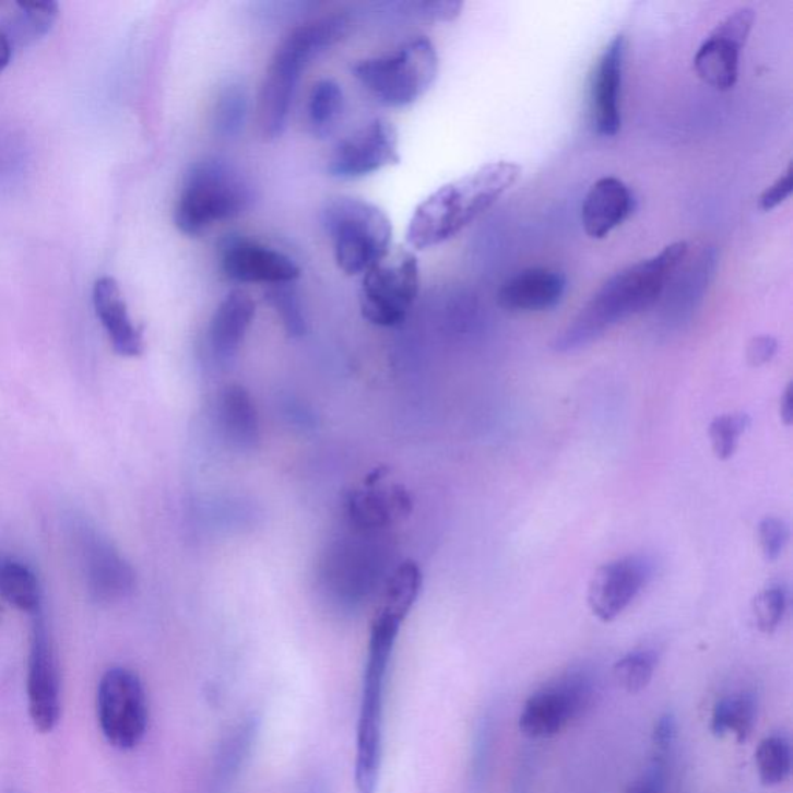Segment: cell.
<instances>
[{
	"mask_svg": "<svg viewBox=\"0 0 793 793\" xmlns=\"http://www.w3.org/2000/svg\"><path fill=\"white\" fill-rule=\"evenodd\" d=\"M687 256L688 244L679 240L663 248L661 253L613 274L565 331L555 336L552 350L558 354L585 350L615 326L651 309L679 272Z\"/></svg>",
	"mask_w": 793,
	"mask_h": 793,
	"instance_id": "cell-1",
	"label": "cell"
},
{
	"mask_svg": "<svg viewBox=\"0 0 793 793\" xmlns=\"http://www.w3.org/2000/svg\"><path fill=\"white\" fill-rule=\"evenodd\" d=\"M521 176L517 163H485L461 179L450 181L417 206L406 239L416 250L442 246L461 235L498 202Z\"/></svg>",
	"mask_w": 793,
	"mask_h": 793,
	"instance_id": "cell-2",
	"label": "cell"
},
{
	"mask_svg": "<svg viewBox=\"0 0 793 793\" xmlns=\"http://www.w3.org/2000/svg\"><path fill=\"white\" fill-rule=\"evenodd\" d=\"M350 28V17L333 14L299 25L281 40L267 67L256 105V123L262 139L283 135L304 70L339 44Z\"/></svg>",
	"mask_w": 793,
	"mask_h": 793,
	"instance_id": "cell-3",
	"label": "cell"
},
{
	"mask_svg": "<svg viewBox=\"0 0 793 793\" xmlns=\"http://www.w3.org/2000/svg\"><path fill=\"white\" fill-rule=\"evenodd\" d=\"M405 618L378 607L372 626L368 661L363 676L362 706L355 755V785L358 793H376L383 758L384 693L389 663Z\"/></svg>",
	"mask_w": 793,
	"mask_h": 793,
	"instance_id": "cell-4",
	"label": "cell"
},
{
	"mask_svg": "<svg viewBox=\"0 0 793 793\" xmlns=\"http://www.w3.org/2000/svg\"><path fill=\"white\" fill-rule=\"evenodd\" d=\"M253 202V189L232 163L203 158L185 174L174 209V224L185 236L198 237L214 225L246 213Z\"/></svg>",
	"mask_w": 793,
	"mask_h": 793,
	"instance_id": "cell-5",
	"label": "cell"
},
{
	"mask_svg": "<svg viewBox=\"0 0 793 793\" xmlns=\"http://www.w3.org/2000/svg\"><path fill=\"white\" fill-rule=\"evenodd\" d=\"M321 224L331 239L336 265L347 276L369 272L391 251V221L368 200L351 196L326 200Z\"/></svg>",
	"mask_w": 793,
	"mask_h": 793,
	"instance_id": "cell-6",
	"label": "cell"
},
{
	"mask_svg": "<svg viewBox=\"0 0 793 793\" xmlns=\"http://www.w3.org/2000/svg\"><path fill=\"white\" fill-rule=\"evenodd\" d=\"M439 55L435 44L416 36L389 54L352 66V75L378 103L388 107L414 105L435 84Z\"/></svg>",
	"mask_w": 793,
	"mask_h": 793,
	"instance_id": "cell-7",
	"label": "cell"
},
{
	"mask_svg": "<svg viewBox=\"0 0 793 793\" xmlns=\"http://www.w3.org/2000/svg\"><path fill=\"white\" fill-rule=\"evenodd\" d=\"M421 291V267L405 248L391 250L363 274L359 310L378 328H395L406 320Z\"/></svg>",
	"mask_w": 793,
	"mask_h": 793,
	"instance_id": "cell-8",
	"label": "cell"
},
{
	"mask_svg": "<svg viewBox=\"0 0 793 793\" xmlns=\"http://www.w3.org/2000/svg\"><path fill=\"white\" fill-rule=\"evenodd\" d=\"M96 717L110 746L120 750L139 746L150 722L142 679L123 666L107 670L96 689Z\"/></svg>",
	"mask_w": 793,
	"mask_h": 793,
	"instance_id": "cell-9",
	"label": "cell"
},
{
	"mask_svg": "<svg viewBox=\"0 0 793 793\" xmlns=\"http://www.w3.org/2000/svg\"><path fill=\"white\" fill-rule=\"evenodd\" d=\"M595 682L585 671H569L533 693L520 714V732L530 739L557 736L591 709Z\"/></svg>",
	"mask_w": 793,
	"mask_h": 793,
	"instance_id": "cell-10",
	"label": "cell"
},
{
	"mask_svg": "<svg viewBox=\"0 0 793 793\" xmlns=\"http://www.w3.org/2000/svg\"><path fill=\"white\" fill-rule=\"evenodd\" d=\"M27 696L35 729L40 733L54 732L61 718V677L54 639L40 611L33 618L29 637Z\"/></svg>",
	"mask_w": 793,
	"mask_h": 793,
	"instance_id": "cell-11",
	"label": "cell"
},
{
	"mask_svg": "<svg viewBox=\"0 0 793 793\" xmlns=\"http://www.w3.org/2000/svg\"><path fill=\"white\" fill-rule=\"evenodd\" d=\"M399 162V133L394 125L376 118L333 147L326 170L332 179L357 180Z\"/></svg>",
	"mask_w": 793,
	"mask_h": 793,
	"instance_id": "cell-12",
	"label": "cell"
},
{
	"mask_svg": "<svg viewBox=\"0 0 793 793\" xmlns=\"http://www.w3.org/2000/svg\"><path fill=\"white\" fill-rule=\"evenodd\" d=\"M654 576V563L644 555H626L596 569L588 588V605L603 624H611L632 605Z\"/></svg>",
	"mask_w": 793,
	"mask_h": 793,
	"instance_id": "cell-13",
	"label": "cell"
},
{
	"mask_svg": "<svg viewBox=\"0 0 793 793\" xmlns=\"http://www.w3.org/2000/svg\"><path fill=\"white\" fill-rule=\"evenodd\" d=\"M755 10L743 7L730 13L703 40L695 57V70L703 83L717 91L735 87L741 51L755 24Z\"/></svg>",
	"mask_w": 793,
	"mask_h": 793,
	"instance_id": "cell-14",
	"label": "cell"
},
{
	"mask_svg": "<svg viewBox=\"0 0 793 793\" xmlns=\"http://www.w3.org/2000/svg\"><path fill=\"white\" fill-rule=\"evenodd\" d=\"M221 270L239 284L287 285L301 276V269L283 251L248 237H228L221 246Z\"/></svg>",
	"mask_w": 793,
	"mask_h": 793,
	"instance_id": "cell-15",
	"label": "cell"
},
{
	"mask_svg": "<svg viewBox=\"0 0 793 793\" xmlns=\"http://www.w3.org/2000/svg\"><path fill=\"white\" fill-rule=\"evenodd\" d=\"M628 54V40L617 35L607 44L592 73L589 109L594 131L615 137L622 129V85Z\"/></svg>",
	"mask_w": 793,
	"mask_h": 793,
	"instance_id": "cell-16",
	"label": "cell"
},
{
	"mask_svg": "<svg viewBox=\"0 0 793 793\" xmlns=\"http://www.w3.org/2000/svg\"><path fill=\"white\" fill-rule=\"evenodd\" d=\"M83 555L88 592L95 602H120L132 594L137 583L135 572L107 541L87 536Z\"/></svg>",
	"mask_w": 793,
	"mask_h": 793,
	"instance_id": "cell-17",
	"label": "cell"
},
{
	"mask_svg": "<svg viewBox=\"0 0 793 793\" xmlns=\"http://www.w3.org/2000/svg\"><path fill=\"white\" fill-rule=\"evenodd\" d=\"M565 274L547 267H532L501 285L498 304L507 312L536 313L555 309L565 296Z\"/></svg>",
	"mask_w": 793,
	"mask_h": 793,
	"instance_id": "cell-18",
	"label": "cell"
},
{
	"mask_svg": "<svg viewBox=\"0 0 793 793\" xmlns=\"http://www.w3.org/2000/svg\"><path fill=\"white\" fill-rule=\"evenodd\" d=\"M92 299L96 317L102 321L115 354L125 358L142 357L143 331L132 321L117 280L113 276H102L96 280Z\"/></svg>",
	"mask_w": 793,
	"mask_h": 793,
	"instance_id": "cell-19",
	"label": "cell"
},
{
	"mask_svg": "<svg viewBox=\"0 0 793 793\" xmlns=\"http://www.w3.org/2000/svg\"><path fill=\"white\" fill-rule=\"evenodd\" d=\"M636 200L617 177H602L589 188L581 206V224L592 239H605L631 217Z\"/></svg>",
	"mask_w": 793,
	"mask_h": 793,
	"instance_id": "cell-20",
	"label": "cell"
},
{
	"mask_svg": "<svg viewBox=\"0 0 793 793\" xmlns=\"http://www.w3.org/2000/svg\"><path fill=\"white\" fill-rule=\"evenodd\" d=\"M255 317L256 304L248 293L233 291L222 299L209 332L211 352L218 362L227 363L236 357Z\"/></svg>",
	"mask_w": 793,
	"mask_h": 793,
	"instance_id": "cell-21",
	"label": "cell"
},
{
	"mask_svg": "<svg viewBox=\"0 0 793 793\" xmlns=\"http://www.w3.org/2000/svg\"><path fill=\"white\" fill-rule=\"evenodd\" d=\"M413 510L410 495L405 488H377L376 485H365L351 493L347 501V511L352 524L363 532L388 528L397 520L407 517Z\"/></svg>",
	"mask_w": 793,
	"mask_h": 793,
	"instance_id": "cell-22",
	"label": "cell"
},
{
	"mask_svg": "<svg viewBox=\"0 0 793 793\" xmlns=\"http://www.w3.org/2000/svg\"><path fill=\"white\" fill-rule=\"evenodd\" d=\"M218 426L225 439L239 450H251L259 442V416L253 397L242 384L222 389L217 402Z\"/></svg>",
	"mask_w": 793,
	"mask_h": 793,
	"instance_id": "cell-23",
	"label": "cell"
},
{
	"mask_svg": "<svg viewBox=\"0 0 793 793\" xmlns=\"http://www.w3.org/2000/svg\"><path fill=\"white\" fill-rule=\"evenodd\" d=\"M758 718V700L754 693L739 691L719 699L711 713L714 736L735 735L737 743H746Z\"/></svg>",
	"mask_w": 793,
	"mask_h": 793,
	"instance_id": "cell-24",
	"label": "cell"
},
{
	"mask_svg": "<svg viewBox=\"0 0 793 793\" xmlns=\"http://www.w3.org/2000/svg\"><path fill=\"white\" fill-rule=\"evenodd\" d=\"M0 596L22 613L38 614L40 588L38 577L24 563L0 561Z\"/></svg>",
	"mask_w": 793,
	"mask_h": 793,
	"instance_id": "cell-25",
	"label": "cell"
},
{
	"mask_svg": "<svg viewBox=\"0 0 793 793\" xmlns=\"http://www.w3.org/2000/svg\"><path fill=\"white\" fill-rule=\"evenodd\" d=\"M344 110V94L333 80H321L313 85L307 103V121L318 139H326L335 131Z\"/></svg>",
	"mask_w": 793,
	"mask_h": 793,
	"instance_id": "cell-26",
	"label": "cell"
},
{
	"mask_svg": "<svg viewBox=\"0 0 793 793\" xmlns=\"http://www.w3.org/2000/svg\"><path fill=\"white\" fill-rule=\"evenodd\" d=\"M422 583H424V576H422L417 563L411 561V559L400 563L389 577L387 588H384L381 609L406 618L416 605Z\"/></svg>",
	"mask_w": 793,
	"mask_h": 793,
	"instance_id": "cell-27",
	"label": "cell"
},
{
	"mask_svg": "<svg viewBox=\"0 0 793 793\" xmlns=\"http://www.w3.org/2000/svg\"><path fill=\"white\" fill-rule=\"evenodd\" d=\"M248 115V95L239 83H227L214 103L213 126L222 139H233L244 131Z\"/></svg>",
	"mask_w": 793,
	"mask_h": 793,
	"instance_id": "cell-28",
	"label": "cell"
},
{
	"mask_svg": "<svg viewBox=\"0 0 793 793\" xmlns=\"http://www.w3.org/2000/svg\"><path fill=\"white\" fill-rule=\"evenodd\" d=\"M759 780L767 788L784 783L791 777L792 747L791 741L783 735L766 737L755 754Z\"/></svg>",
	"mask_w": 793,
	"mask_h": 793,
	"instance_id": "cell-29",
	"label": "cell"
},
{
	"mask_svg": "<svg viewBox=\"0 0 793 793\" xmlns=\"http://www.w3.org/2000/svg\"><path fill=\"white\" fill-rule=\"evenodd\" d=\"M658 665L659 654L651 648L631 651L615 662L614 679L628 695H639L651 684Z\"/></svg>",
	"mask_w": 793,
	"mask_h": 793,
	"instance_id": "cell-30",
	"label": "cell"
},
{
	"mask_svg": "<svg viewBox=\"0 0 793 793\" xmlns=\"http://www.w3.org/2000/svg\"><path fill=\"white\" fill-rule=\"evenodd\" d=\"M750 425V416L744 413L722 414L711 421L710 442L719 461H729L736 453L741 437L746 435Z\"/></svg>",
	"mask_w": 793,
	"mask_h": 793,
	"instance_id": "cell-31",
	"label": "cell"
},
{
	"mask_svg": "<svg viewBox=\"0 0 793 793\" xmlns=\"http://www.w3.org/2000/svg\"><path fill=\"white\" fill-rule=\"evenodd\" d=\"M788 589L781 583H770L751 602L755 624L762 634H773L780 628L788 611Z\"/></svg>",
	"mask_w": 793,
	"mask_h": 793,
	"instance_id": "cell-32",
	"label": "cell"
},
{
	"mask_svg": "<svg viewBox=\"0 0 793 793\" xmlns=\"http://www.w3.org/2000/svg\"><path fill=\"white\" fill-rule=\"evenodd\" d=\"M395 13L411 20L425 22H450L461 14L463 3L458 0H424V2H395L388 3Z\"/></svg>",
	"mask_w": 793,
	"mask_h": 793,
	"instance_id": "cell-33",
	"label": "cell"
},
{
	"mask_svg": "<svg viewBox=\"0 0 793 793\" xmlns=\"http://www.w3.org/2000/svg\"><path fill=\"white\" fill-rule=\"evenodd\" d=\"M288 285L292 284L277 285L274 291L269 292L267 299L280 315L288 335L303 336L306 333V320H304L301 304H299L296 292L291 291Z\"/></svg>",
	"mask_w": 793,
	"mask_h": 793,
	"instance_id": "cell-34",
	"label": "cell"
},
{
	"mask_svg": "<svg viewBox=\"0 0 793 793\" xmlns=\"http://www.w3.org/2000/svg\"><path fill=\"white\" fill-rule=\"evenodd\" d=\"M791 538L788 522L778 517H766L758 524V540L766 561H777Z\"/></svg>",
	"mask_w": 793,
	"mask_h": 793,
	"instance_id": "cell-35",
	"label": "cell"
},
{
	"mask_svg": "<svg viewBox=\"0 0 793 793\" xmlns=\"http://www.w3.org/2000/svg\"><path fill=\"white\" fill-rule=\"evenodd\" d=\"M22 17H24L25 33L32 38H43L58 21L59 5L54 0L50 2L17 3Z\"/></svg>",
	"mask_w": 793,
	"mask_h": 793,
	"instance_id": "cell-36",
	"label": "cell"
},
{
	"mask_svg": "<svg viewBox=\"0 0 793 793\" xmlns=\"http://www.w3.org/2000/svg\"><path fill=\"white\" fill-rule=\"evenodd\" d=\"M666 788H668L666 758L654 756L651 765L626 789L625 793H666Z\"/></svg>",
	"mask_w": 793,
	"mask_h": 793,
	"instance_id": "cell-37",
	"label": "cell"
},
{
	"mask_svg": "<svg viewBox=\"0 0 793 793\" xmlns=\"http://www.w3.org/2000/svg\"><path fill=\"white\" fill-rule=\"evenodd\" d=\"M793 189V166L789 163L788 169L777 180L765 189L759 196V209L769 213L778 206L783 205L785 200L791 198Z\"/></svg>",
	"mask_w": 793,
	"mask_h": 793,
	"instance_id": "cell-38",
	"label": "cell"
},
{
	"mask_svg": "<svg viewBox=\"0 0 793 793\" xmlns=\"http://www.w3.org/2000/svg\"><path fill=\"white\" fill-rule=\"evenodd\" d=\"M677 735V722L673 713L662 714L655 721L654 732H652V744H654V756L668 758L671 747Z\"/></svg>",
	"mask_w": 793,
	"mask_h": 793,
	"instance_id": "cell-39",
	"label": "cell"
},
{
	"mask_svg": "<svg viewBox=\"0 0 793 793\" xmlns=\"http://www.w3.org/2000/svg\"><path fill=\"white\" fill-rule=\"evenodd\" d=\"M778 352V341L770 335L755 336L754 340L748 343L747 347V359L751 366L759 368L765 366L767 363L772 362L774 355Z\"/></svg>",
	"mask_w": 793,
	"mask_h": 793,
	"instance_id": "cell-40",
	"label": "cell"
},
{
	"mask_svg": "<svg viewBox=\"0 0 793 793\" xmlns=\"http://www.w3.org/2000/svg\"><path fill=\"white\" fill-rule=\"evenodd\" d=\"M780 417L785 426L793 424V387L789 383L785 387L780 400Z\"/></svg>",
	"mask_w": 793,
	"mask_h": 793,
	"instance_id": "cell-41",
	"label": "cell"
},
{
	"mask_svg": "<svg viewBox=\"0 0 793 793\" xmlns=\"http://www.w3.org/2000/svg\"><path fill=\"white\" fill-rule=\"evenodd\" d=\"M11 57H13V46H11V40L9 39V36L0 33V73H2L3 70L7 69V66L10 64Z\"/></svg>",
	"mask_w": 793,
	"mask_h": 793,
	"instance_id": "cell-42",
	"label": "cell"
}]
</instances>
